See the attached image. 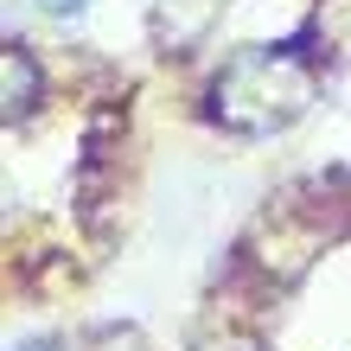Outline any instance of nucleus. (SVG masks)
Here are the masks:
<instances>
[{
    "label": "nucleus",
    "instance_id": "obj_1",
    "mask_svg": "<svg viewBox=\"0 0 351 351\" xmlns=\"http://www.w3.org/2000/svg\"><path fill=\"white\" fill-rule=\"evenodd\" d=\"M313 102V71L294 51H237L211 84V115L237 134H275Z\"/></svg>",
    "mask_w": 351,
    "mask_h": 351
},
{
    "label": "nucleus",
    "instance_id": "obj_2",
    "mask_svg": "<svg viewBox=\"0 0 351 351\" xmlns=\"http://www.w3.org/2000/svg\"><path fill=\"white\" fill-rule=\"evenodd\" d=\"M32 90H38V71H32V58L26 51H7V115H19V109H26V102H32Z\"/></svg>",
    "mask_w": 351,
    "mask_h": 351
},
{
    "label": "nucleus",
    "instance_id": "obj_3",
    "mask_svg": "<svg viewBox=\"0 0 351 351\" xmlns=\"http://www.w3.org/2000/svg\"><path fill=\"white\" fill-rule=\"evenodd\" d=\"M38 7H45L51 19H77V13H84V7H90V0H38Z\"/></svg>",
    "mask_w": 351,
    "mask_h": 351
},
{
    "label": "nucleus",
    "instance_id": "obj_4",
    "mask_svg": "<svg viewBox=\"0 0 351 351\" xmlns=\"http://www.w3.org/2000/svg\"><path fill=\"white\" fill-rule=\"evenodd\" d=\"M13 351H51V345H13Z\"/></svg>",
    "mask_w": 351,
    "mask_h": 351
}]
</instances>
